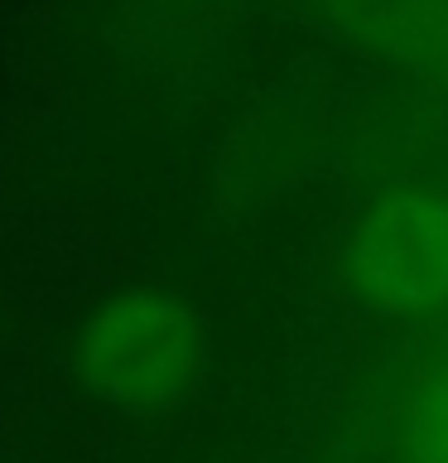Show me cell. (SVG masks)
Returning a JSON list of instances; mask_svg holds the SVG:
<instances>
[{"label":"cell","instance_id":"obj_1","mask_svg":"<svg viewBox=\"0 0 448 463\" xmlns=\"http://www.w3.org/2000/svg\"><path fill=\"white\" fill-rule=\"evenodd\" d=\"M202 357V333L179 299L154 289H126L101 304L82 333L78 367L101 401L150 411L183 396Z\"/></svg>","mask_w":448,"mask_h":463},{"label":"cell","instance_id":"obj_2","mask_svg":"<svg viewBox=\"0 0 448 463\" xmlns=\"http://www.w3.org/2000/svg\"><path fill=\"white\" fill-rule=\"evenodd\" d=\"M352 280L390 314L425 309L448 289V203L390 198L352 241Z\"/></svg>","mask_w":448,"mask_h":463},{"label":"cell","instance_id":"obj_3","mask_svg":"<svg viewBox=\"0 0 448 463\" xmlns=\"http://www.w3.org/2000/svg\"><path fill=\"white\" fill-rule=\"evenodd\" d=\"M410 449L415 463H448V367L419 386L410 411Z\"/></svg>","mask_w":448,"mask_h":463}]
</instances>
